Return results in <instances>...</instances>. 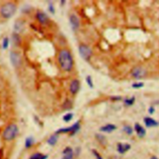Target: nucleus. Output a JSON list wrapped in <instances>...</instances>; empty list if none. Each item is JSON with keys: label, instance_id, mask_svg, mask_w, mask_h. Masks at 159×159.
<instances>
[{"label": "nucleus", "instance_id": "f257e3e1", "mask_svg": "<svg viewBox=\"0 0 159 159\" xmlns=\"http://www.w3.org/2000/svg\"><path fill=\"white\" fill-rule=\"evenodd\" d=\"M58 60L61 68L64 71H71L73 66V58L68 50H62L58 54Z\"/></svg>", "mask_w": 159, "mask_h": 159}, {"label": "nucleus", "instance_id": "f03ea898", "mask_svg": "<svg viewBox=\"0 0 159 159\" xmlns=\"http://www.w3.org/2000/svg\"><path fill=\"white\" fill-rule=\"evenodd\" d=\"M16 5L13 3L9 2L2 5L0 8V14L6 19L12 17L16 12Z\"/></svg>", "mask_w": 159, "mask_h": 159}, {"label": "nucleus", "instance_id": "7ed1b4c3", "mask_svg": "<svg viewBox=\"0 0 159 159\" xmlns=\"http://www.w3.org/2000/svg\"><path fill=\"white\" fill-rule=\"evenodd\" d=\"M18 133V127L16 124H10L7 126L3 132V137L6 140H11L15 138Z\"/></svg>", "mask_w": 159, "mask_h": 159}, {"label": "nucleus", "instance_id": "20e7f679", "mask_svg": "<svg viewBox=\"0 0 159 159\" xmlns=\"http://www.w3.org/2000/svg\"><path fill=\"white\" fill-rule=\"evenodd\" d=\"M78 52L80 57L85 60L88 61L90 60L92 55V50L90 48L85 44L80 45L78 47Z\"/></svg>", "mask_w": 159, "mask_h": 159}, {"label": "nucleus", "instance_id": "39448f33", "mask_svg": "<svg viewBox=\"0 0 159 159\" xmlns=\"http://www.w3.org/2000/svg\"><path fill=\"white\" fill-rule=\"evenodd\" d=\"M10 61L14 67H19L22 64V58L21 55L17 52H10Z\"/></svg>", "mask_w": 159, "mask_h": 159}, {"label": "nucleus", "instance_id": "423d86ee", "mask_svg": "<svg viewBox=\"0 0 159 159\" xmlns=\"http://www.w3.org/2000/svg\"><path fill=\"white\" fill-rule=\"evenodd\" d=\"M80 122L78 121L76 122L75 124H73L72 126L68 127H65V128H62L60 129L56 132L57 134H60V133H66V132H71L72 134H75L76 132L80 129Z\"/></svg>", "mask_w": 159, "mask_h": 159}, {"label": "nucleus", "instance_id": "0eeeda50", "mask_svg": "<svg viewBox=\"0 0 159 159\" xmlns=\"http://www.w3.org/2000/svg\"><path fill=\"white\" fill-rule=\"evenodd\" d=\"M146 75V70L141 67H136L132 70V75L136 79H141Z\"/></svg>", "mask_w": 159, "mask_h": 159}, {"label": "nucleus", "instance_id": "6e6552de", "mask_svg": "<svg viewBox=\"0 0 159 159\" xmlns=\"http://www.w3.org/2000/svg\"><path fill=\"white\" fill-rule=\"evenodd\" d=\"M69 21L73 31H76L80 27V21L78 17L76 15H75V14H72L69 17Z\"/></svg>", "mask_w": 159, "mask_h": 159}, {"label": "nucleus", "instance_id": "1a4fd4ad", "mask_svg": "<svg viewBox=\"0 0 159 159\" xmlns=\"http://www.w3.org/2000/svg\"><path fill=\"white\" fill-rule=\"evenodd\" d=\"M80 87V84L78 80H72L70 85V91L73 95L76 94L78 92Z\"/></svg>", "mask_w": 159, "mask_h": 159}, {"label": "nucleus", "instance_id": "9d476101", "mask_svg": "<svg viewBox=\"0 0 159 159\" xmlns=\"http://www.w3.org/2000/svg\"><path fill=\"white\" fill-rule=\"evenodd\" d=\"M25 28V25L24 23L21 20H18L17 21L14 25V33L19 34V33L22 32Z\"/></svg>", "mask_w": 159, "mask_h": 159}, {"label": "nucleus", "instance_id": "9b49d317", "mask_svg": "<svg viewBox=\"0 0 159 159\" xmlns=\"http://www.w3.org/2000/svg\"><path fill=\"white\" fill-rule=\"evenodd\" d=\"M36 17L39 23L42 24H46L48 21H49V17H48L47 14L42 11H38L36 13Z\"/></svg>", "mask_w": 159, "mask_h": 159}, {"label": "nucleus", "instance_id": "f8f14e48", "mask_svg": "<svg viewBox=\"0 0 159 159\" xmlns=\"http://www.w3.org/2000/svg\"><path fill=\"white\" fill-rule=\"evenodd\" d=\"M144 123H145L146 126L148 127L157 126L158 125L157 121H155L154 119H152V118L148 117H146L145 119H144Z\"/></svg>", "mask_w": 159, "mask_h": 159}, {"label": "nucleus", "instance_id": "ddd939ff", "mask_svg": "<svg viewBox=\"0 0 159 159\" xmlns=\"http://www.w3.org/2000/svg\"><path fill=\"white\" fill-rule=\"evenodd\" d=\"M64 157L62 159H72L73 158V151L70 147H66L63 152Z\"/></svg>", "mask_w": 159, "mask_h": 159}, {"label": "nucleus", "instance_id": "4468645a", "mask_svg": "<svg viewBox=\"0 0 159 159\" xmlns=\"http://www.w3.org/2000/svg\"><path fill=\"white\" fill-rule=\"evenodd\" d=\"M135 130L137 134L140 138H142V137L144 136L146 134V130L139 124H136L135 125Z\"/></svg>", "mask_w": 159, "mask_h": 159}, {"label": "nucleus", "instance_id": "2eb2a0df", "mask_svg": "<svg viewBox=\"0 0 159 159\" xmlns=\"http://www.w3.org/2000/svg\"><path fill=\"white\" fill-rule=\"evenodd\" d=\"M116 129V127L113 124H107L105 125V126L101 127L100 129V131L105 132H111L113 131L114 130H115Z\"/></svg>", "mask_w": 159, "mask_h": 159}, {"label": "nucleus", "instance_id": "dca6fc26", "mask_svg": "<svg viewBox=\"0 0 159 159\" xmlns=\"http://www.w3.org/2000/svg\"><path fill=\"white\" fill-rule=\"evenodd\" d=\"M129 149H130V146L128 145V144H119L117 146L118 151H119L121 154H123L125 152L127 151Z\"/></svg>", "mask_w": 159, "mask_h": 159}, {"label": "nucleus", "instance_id": "f3484780", "mask_svg": "<svg viewBox=\"0 0 159 159\" xmlns=\"http://www.w3.org/2000/svg\"><path fill=\"white\" fill-rule=\"evenodd\" d=\"M58 140V136L57 134H54L50 136L49 139L47 140V143L51 146H54L56 144Z\"/></svg>", "mask_w": 159, "mask_h": 159}, {"label": "nucleus", "instance_id": "a211bd4d", "mask_svg": "<svg viewBox=\"0 0 159 159\" xmlns=\"http://www.w3.org/2000/svg\"><path fill=\"white\" fill-rule=\"evenodd\" d=\"M9 40L8 37H5V38H3V41H2V47L3 49H7L9 47Z\"/></svg>", "mask_w": 159, "mask_h": 159}, {"label": "nucleus", "instance_id": "6ab92c4d", "mask_svg": "<svg viewBox=\"0 0 159 159\" xmlns=\"http://www.w3.org/2000/svg\"><path fill=\"white\" fill-rule=\"evenodd\" d=\"M13 40L14 43L16 44V45H19V43L21 42V38L18 34H16V33H14L13 34Z\"/></svg>", "mask_w": 159, "mask_h": 159}, {"label": "nucleus", "instance_id": "aec40b11", "mask_svg": "<svg viewBox=\"0 0 159 159\" xmlns=\"http://www.w3.org/2000/svg\"><path fill=\"white\" fill-rule=\"evenodd\" d=\"M73 117V114L72 113H68L67 114H65L64 117H63V119H64V121L65 122L68 123V122L70 121L72 119Z\"/></svg>", "mask_w": 159, "mask_h": 159}, {"label": "nucleus", "instance_id": "412c9836", "mask_svg": "<svg viewBox=\"0 0 159 159\" xmlns=\"http://www.w3.org/2000/svg\"><path fill=\"white\" fill-rule=\"evenodd\" d=\"M33 144H34V139H33L32 138L29 137V138H28L26 140H25V146L26 148H29L30 147H31Z\"/></svg>", "mask_w": 159, "mask_h": 159}, {"label": "nucleus", "instance_id": "4be33fe9", "mask_svg": "<svg viewBox=\"0 0 159 159\" xmlns=\"http://www.w3.org/2000/svg\"><path fill=\"white\" fill-rule=\"evenodd\" d=\"M86 82L88 85V87H89L90 88H93V80H92V78L90 75H88L86 77Z\"/></svg>", "mask_w": 159, "mask_h": 159}, {"label": "nucleus", "instance_id": "5701e85b", "mask_svg": "<svg viewBox=\"0 0 159 159\" xmlns=\"http://www.w3.org/2000/svg\"><path fill=\"white\" fill-rule=\"evenodd\" d=\"M46 158L47 156H45V155H42L40 154H36L32 155L31 159H46Z\"/></svg>", "mask_w": 159, "mask_h": 159}, {"label": "nucleus", "instance_id": "b1692460", "mask_svg": "<svg viewBox=\"0 0 159 159\" xmlns=\"http://www.w3.org/2000/svg\"><path fill=\"white\" fill-rule=\"evenodd\" d=\"M135 101V98L132 97L130 99H125L124 100V103L127 106H131L133 105V103H134Z\"/></svg>", "mask_w": 159, "mask_h": 159}, {"label": "nucleus", "instance_id": "393cba45", "mask_svg": "<svg viewBox=\"0 0 159 159\" xmlns=\"http://www.w3.org/2000/svg\"><path fill=\"white\" fill-rule=\"evenodd\" d=\"M63 108L65 109H70L72 108V103L70 102L69 100H66L65 103L64 105H63Z\"/></svg>", "mask_w": 159, "mask_h": 159}, {"label": "nucleus", "instance_id": "a878e982", "mask_svg": "<svg viewBox=\"0 0 159 159\" xmlns=\"http://www.w3.org/2000/svg\"><path fill=\"white\" fill-rule=\"evenodd\" d=\"M48 9H49L50 13L55 14V8H54V5H53L52 3H49V6H48Z\"/></svg>", "mask_w": 159, "mask_h": 159}, {"label": "nucleus", "instance_id": "bb28decb", "mask_svg": "<svg viewBox=\"0 0 159 159\" xmlns=\"http://www.w3.org/2000/svg\"><path fill=\"white\" fill-rule=\"evenodd\" d=\"M144 83L142 82H139V83H135L134 84H132V87L134 88H140L144 87Z\"/></svg>", "mask_w": 159, "mask_h": 159}, {"label": "nucleus", "instance_id": "cd10ccee", "mask_svg": "<svg viewBox=\"0 0 159 159\" xmlns=\"http://www.w3.org/2000/svg\"><path fill=\"white\" fill-rule=\"evenodd\" d=\"M124 131L126 132L127 134H131L132 133V129L130 126H125L124 127Z\"/></svg>", "mask_w": 159, "mask_h": 159}, {"label": "nucleus", "instance_id": "c85d7f7f", "mask_svg": "<svg viewBox=\"0 0 159 159\" xmlns=\"http://www.w3.org/2000/svg\"><path fill=\"white\" fill-rule=\"evenodd\" d=\"M93 152H94V154L95 155V156L97 157V159H103V158H101V157L100 156V155H99V154L97 152V151L93 150Z\"/></svg>", "mask_w": 159, "mask_h": 159}, {"label": "nucleus", "instance_id": "c756f323", "mask_svg": "<svg viewBox=\"0 0 159 159\" xmlns=\"http://www.w3.org/2000/svg\"><path fill=\"white\" fill-rule=\"evenodd\" d=\"M154 111H155V109H154V108H153V107H150V108L149 109V112L150 114H152Z\"/></svg>", "mask_w": 159, "mask_h": 159}, {"label": "nucleus", "instance_id": "7c9ffc66", "mask_svg": "<svg viewBox=\"0 0 159 159\" xmlns=\"http://www.w3.org/2000/svg\"><path fill=\"white\" fill-rule=\"evenodd\" d=\"M114 99H115V100H119V99H121L120 97H114L113 98Z\"/></svg>", "mask_w": 159, "mask_h": 159}, {"label": "nucleus", "instance_id": "2f4dec72", "mask_svg": "<svg viewBox=\"0 0 159 159\" xmlns=\"http://www.w3.org/2000/svg\"><path fill=\"white\" fill-rule=\"evenodd\" d=\"M151 159H158V158H156V157H152V158Z\"/></svg>", "mask_w": 159, "mask_h": 159}]
</instances>
